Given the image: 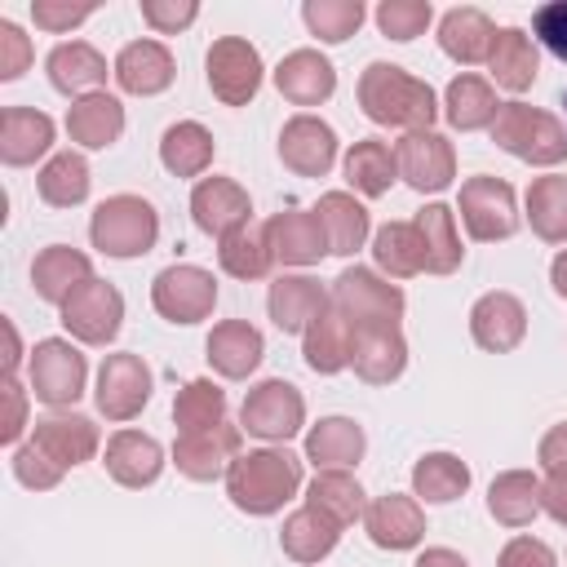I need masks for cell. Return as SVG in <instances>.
Here are the masks:
<instances>
[{
  "label": "cell",
  "instance_id": "6da1fadb",
  "mask_svg": "<svg viewBox=\"0 0 567 567\" xmlns=\"http://www.w3.org/2000/svg\"><path fill=\"white\" fill-rule=\"evenodd\" d=\"M363 115L381 128H403V133H421L434 124L439 115V97L425 80H416L412 71L394 66V62H368L354 89Z\"/></svg>",
  "mask_w": 567,
  "mask_h": 567
},
{
  "label": "cell",
  "instance_id": "7a4b0ae2",
  "mask_svg": "<svg viewBox=\"0 0 567 567\" xmlns=\"http://www.w3.org/2000/svg\"><path fill=\"white\" fill-rule=\"evenodd\" d=\"M301 487V456L288 447H252L239 452L226 470V496L239 514L270 518L279 514Z\"/></svg>",
  "mask_w": 567,
  "mask_h": 567
},
{
  "label": "cell",
  "instance_id": "3957f363",
  "mask_svg": "<svg viewBox=\"0 0 567 567\" xmlns=\"http://www.w3.org/2000/svg\"><path fill=\"white\" fill-rule=\"evenodd\" d=\"M492 142L505 155L536 164V168H554L567 159V124L540 106H527V102H501L496 124H492Z\"/></svg>",
  "mask_w": 567,
  "mask_h": 567
},
{
  "label": "cell",
  "instance_id": "277c9868",
  "mask_svg": "<svg viewBox=\"0 0 567 567\" xmlns=\"http://www.w3.org/2000/svg\"><path fill=\"white\" fill-rule=\"evenodd\" d=\"M89 239H93L97 252H106L115 261L146 257L155 248V239H159V213L142 195H111V199H102L93 208Z\"/></svg>",
  "mask_w": 567,
  "mask_h": 567
},
{
  "label": "cell",
  "instance_id": "5b68a950",
  "mask_svg": "<svg viewBox=\"0 0 567 567\" xmlns=\"http://www.w3.org/2000/svg\"><path fill=\"white\" fill-rule=\"evenodd\" d=\"M403 288L381 279L377 270L368 266H346L337 279H332V310L350 323V328H368V323H385V328H399L403 319Z\"/></svg>",
  "mask_w": 567,
  "mask_h": 567
},
{
  "label": "cell",
  "instance_id": "8992f818",
  "mask_svg": "<svg viewBox=\"0 0 567 567\" xmlns=\"http://www.w3.org/2000/svg\"><path fill=\"white\" fill-rule=\"evenodd\" d=\"M456 208H461L470 239H478V244H496V239H509L518 230V199H514V186L505 177H492V173L465 177Z\"/></svg>",
  "mask_w": 567,
  "mask_h": 567
},
{
  "label": "cell",
  "instance_id": "52a82bcc",
  "mask_svg": "<svg viewBox=\"0 0 567 567\" xmlns=\"http://www.w3.org/2000/svg\"><path fill=\"white\" fill-rule=\"evenodd\" d=\"M27 377H31V394L40 403L71 408L84 394L89 363H84V354L66 337H44V341H35V350L27 359Z\"/></svg>",
  "mask_w": 567,
  "mask_h": 567
},
{
  "label": "cell",
  "instance_id": "ba28073f",
  "mask_svg": "<svg viewBox=\"0 0 567 567\" xmlns=\"http://www.w3.org/2000/svg\"><path fill=\"white\" fill-rule=\"evenodd\" d=\"M239 425L266 443H288L301 425H306V399L292 381L284 377H270V381H257L244 403H239Z\"/></svg>",
  "mask_w": 567,
  "mask_h": 567
},
{
  "label": "cell",
  "instance_id": "9c48e42d",
  "mask_svg": "<svg viewBox=\"0 0 567 567\" xmlns=\"http://www.w3.org/2000/svg\"><path fill=\"white\" fill-rule=\"evenodd\" d=\"M204 75L221 106H248L261 89V53L244 35H221L204 53Z\"/></svg>",
  "mask_w": 567,
  "mask_h": 567
},
{
  "label": "cell",
  "instance_id": "30bf717a",
  "mask_svg": "<svg viewBox=\"0 0 567 567\" xmlns=\"http://www.w3.org/2000/svg\"><path fill=\"white\" fill-rule=\"evenodd\" d=\"M151 306L168 323H199L217 306V279H213V270L190 266V261L164 266L151 284Z\"/></svg>",
  "mask_w": 567,
  "mask_h": 567
},
{
  "label": "cell",
  "instance_id": "8fae6325",
  "mask_svg": "<svg viewBox=\"0 0 567 567\" xmlns=\"http://www.w3.org/2000/svg\"><path fill=\"white\" fill-rule=\"evenodd\" d=\"M120 323H124V297L115 284L97 275L62 301V328L84 346H111L120 337Z\"/></svg>",
  "mask_w": 567,
  "mask_h": 567
},
{
  "label": "cell",
  "instance_id": "7c38bea8",
  "mask_svg": "<svg viewBox=\"0 0 567 567\" xmlns=\"http://www.w3.org/2000/svg\"><path fill=\"white\" fill-rule=\"evenodd\" d=\"M151 390H155V377H151L146 359L133 354V350H120V354L102 359L93 403H97V412L106 421H133L151 403Z\"/></svg>",
  "mask_w": 567,
  "mask_h": 567
},
{
  "label": "cell",
  "instance_id": "4fadbf2b",
  "mask_svg": "<svg viewBox=\"0 0 567 567\" xmlns=\"http://www.w3.org/2000/svg\"><path fill=\"white\" fill-rule=\"evenodd\" d=\"M394 155H399V177H403L412 190H421V195H439V190H447L452 177H456V151H452V142H447L443 133H434V128L403 133L399 146H394Z\"/></svg>",
  "mask_w": 567,
  "mask_h": 567
},
{
  "label": "cell",
  "instance_id": "5bb4252c",
  "mask_svg": "<svg viewBox=\"0 0 567 567\" xmlns=\"http://www.w3.org/2000/svg\"><path fill=\"white\" fill-rule=\"evenodd\" d=\"M239 443H244V425H230V421L199 434H177L173 465L195 483H213V478H226V470L239 456Z\"/></svg>",
  "mask_w": 567,
  "mask_h": 567
},
{
  "label": "cell",
  "instance_id": "9a60e30c",
  "mask_svg": "<svg viewBox=\"0 0 567 567\" xmlns=\"http://www.w3.org/2000/svg\"><path fill=\"white\" fill-rule=\"evenodd\" d=\"M279 159L284 168H292L297 177H323L337 164V133L328 120L319 115H292L279 128Z\"/></svg>",
  "mask_w": 567,
  "mask_h": 567
},
{
  "label": "cell",
  "instance_id": "2e32d148",
  "mask_svg": "<svg viewBox=\"0 0 567 567\" xmlns=\"http://www.w3.org/2000/svg\"><path fill=\"white\" fill-rule=\"evenodd\" d=\"M190 217H195V226L204 230V235H213V239H226L230 230H239V226H248V217H252V199H248V190L235 182V177H199L195 182V190H190Z\"/></svg>",
  "mask_w": 567,
  "mask_h": 567
},
{
  "label": "cell",
  "instance_id": "e0dca14e",
  "mask_svg": "<svg viewBox=\"0 0 567 567\" xmlns=\"http://www.w3.org/2000/svg\"><path fill=\"white\" fill-rule=\"evenodd\" d=\"M350 368L368 385L399 381L403 368H408V341H403V332L399 328H385V323L350 328Z\"/></svg>",
  "mask_w": 567,
  "mask_h": 567
},
{
  "label": "cell",
  "instance_id": "ac0fdd59",
  "mask_svg": "<svg viewBox=\"0 0 567 567\" xmlns=\"http://www.w3.org/2000/svg\"><path fill=\"white\" fill-rule=\"evenodd\" d=\"M266 239L275 261L284 266H315L319 257H328V235L315 208H284L266 217Z\"/></svg>",
  "mask_w": 567,
  "mask_h": 567
},
{
  "label": "cell",
  "instance_id": "d6986e66",
  "mask_svg": "<svg viewBox=\"0 0 567 567\" xmlns=\"http://www.w3.org/2000/svg\"><path fill=\"white\" fill-rule=\"evenodd\" d=\"M470 337L492 354H509L527 337V310L514 292H483L470 306Z\"/></svg>",
  "mask_w": 567,
  "mask_h": 567
},
{
  "label": "cell",
  "instance_id": "ffe728a7",
  "mask_svg": "<svg viewBox=\"0 0 567 567\" xmlns=\"http://www.w3.org/2000/svg\"><path fill=\"white\" fill-rule=\"evenodd\" d=\"M328 306H332V292L310 275H279L270 284V292H266V310H270V323L279 332H301L306 337V328Z\"/></svg>",
  "mask_w": 567,
  "mask_h": 567
},
{
  "label": "cell",
  "instance_id": "44dd1931",
  "mask_svg": "<svg viewBox=\"0 0 567 567\" xmlns=\"http://www.w3.org/2000/svg\"><path fill=\"white\" fill-rule=\"evenodd\" d=\"M363 527H368V540L377 549H416L421 536H425V509H421L416 496L385 492L368 505Z\"/></svg>",
  "mask_w": 567,
  "mask_h": 567
},
{
  "label": "cell",
  "instance_id": "7402d4cb",
  "mask_svg": "<svg viewBox=\"0 0 567 567\" xmlns=\"http://www.w3.org/2000/svg\"><path fill=\"white\" fill-rule=\"evenodd\" d=\"M115 84L133 97H155L173 84L177 66H173V53L159 44V40H133L115 53V66H111Z\"/></svg>",
  "mask_w": 567,
  "mask_h": 567
},
{
  "label": "cell",
  "instance_id": "603a6c76",
  "mask_svg": "<svg viewBox=\"0 0 567 567\" xmlns=\"http://www.w3.org/2000/svg\"><path fill=\"white\" fill-rule=\"evenodd\" d=\"M204 354H208V363H213L217 377L244 381V377L257 372V363H261V354H266V341H261V332H257L248 319H221V323L208 332Z\"/></svg>",
  "mask_w": 567,
  "mask_h": 567
},
{
  "label": "cell",
  "instance_id": "cb8c5ba5",
  "mask_svg": "<svg viewBox=\"0 0 567 567\" xmlns=\"http://www.w3.org/2000/svg\"><path fill=\"white\" fill-rule=\"evenodd\" d=\"M275 89L292 106H319V102H328L337 93V66L319 49H292L275 66Z\"/></svg>",
  "mask_w": 567,
  "mask_h": 567
},
{
  "label": "cell",
  "instance_id": "d4e9b609",
  "mask_svg": "<svg viewBox=\"0 0 567 567\" xmlns=\"http://www.w3.org/2000/svg\"><path fill=\"white\" fill-rule=\"evenodd\" d=\"M89 279H93V261H89L80 248H71V244H49V248H40L35 261H31L35 297L49 301V306H58V310H62V301H66L80 284H89Z\"/></svg>",
  "mask_w": 567,
  "mask_h": 567
},
{
  "label": "cell",
  "instance_id": "484cf974",
  "mask_svg": "<svg viewBox=\"0 0 567 567\" xmlns=\"http://www.w3.org/2000/svg\"><path fill=\"white\" fill-rule=\"evenodd\" d=\"M31 443L40 452H49L62 470H71V465L93 461V452H97V425L89 416H80V412H49V416L35 421Z\"/></svg>",
  "mask_w": 567,
  "mask_h": 567
},
{
  "label": "cell",
  "instance_id": "4316f807",
  "mask_svg": "<svg viewBox=\"0 0 567 567\" xmlns=\"http://www.w3.org/2000/svg\"><path fill=\"white\" fill-rule=\"evenodd\" d=\"M106 474L120 487H151L164 470V447L142 430H115L106 439Z\"/></svg>",
  "mask_w": 567,
  "mask_h": 567
},
{
  "label": "cell",
  "instance_id": "83f0119b",
  "mask_svg": "<svg viewBox=\"0 0 567 567\" xmlns=\"http://www.w3.org/2000/svg\"><path fill=\"white\" fill-rule=\"evenodd\" d=\"M44 71H49V84L58 89V93H66V97H89V93H102V84H106V58L93 49V44H84V40H66V44H58L49 58H44Z\"/></svg>",
  "mask_w": 567,
  "mask_h": 567
},
{
  "label": "cell",
  "instance_id": "f1b7e54d",
  "mask_svg": "<svg viewBox=\"0 0 567 567\" xmlns=\"http://www.w3.org/2000/svg\"><path fill=\"white\" fill-rule=\"evenodd\" d=\"M53 120L35 106H4L0 111V159L9 168H27L35 164L49 146H53Z\"/></svg>",
  "mask_w": 567,
  "mask_h": 567
},
{
  "label": "cell",
  "instance_id": "f546056e",
  "mask_svg": "<svg viewBox=\"0 0 567 567\" xmlns=\"http://www.w3.org/2000/svg\"><path fill=\"white\" fill-rule=\"evenodd\" d=\"M492 40H496V27L483 9L474 4H456L439 18V49L461 62V66H474V62H487L492 53Z\"/></svg>",
  "mask_w": 567,
  "mask_h": 567
},
{
  "label": "cell",
  "instance_id": "4dcf8cb0",
  "mask_svg": "<svg viewBox=\"0 0 567 567\" xmlns=\"http://www.w3.org/2000/svg\"><path fill=\"white\" fill-rule=\"evenodd\" d=\"M66 133H71V142L84 146V151H106V146H115L120 133H124V106H120V97H111V93H89V97L71 102V106H66Z\"/></svg>",
  "mask_w": 567,
  "mask_h": 567
},
{
  "label": "cell",
  "instance_id": "1f68e13d",
  "mask_svg": "<svg viewBox=\"0 0 567 567\" xmlns=\"http://www.w3.org/2000/svg\"><path fill=\"white\" fill-rule=\"evenodd\" d=\"M487 66H492V80L509 93H527L540 75V53H536V40L523 31V27H501L496 40H492V53H487Z\"/></svg>",
  "mask_w": 567,
  "mask_h": 567
},
{
  "label": "cell",
  "instance_id": "d6a6232c",
  "mask_svg": "<svg viewBox=\"0 0 567 567\" xmlns=\"http://www.w3.org/2000/svg\"><path fill=\"white\" fill-rule=\"evenodd\" d=\"M363 425L350 416H323L306 434V461H315L319 470H350L363 461Z\"/></svg>",
  "mask_w": 567,
  "mask_h": 567
},
{
  "label": "cell",
  "instance_id": "836d02e7",
  "mask_svg": "<svg viewBox=\"0 0 567 567\" xmlns=\"http://www.w3.org/2000/svg\"><path fill=\"white\" fill-rule=\"evenodd\" d=\"M337 540H341V527H337L332 518H323L319 509H310V505L292 509V514L284 518V527H279L284 554H288L292 563H301V567L323 563V558L337 549Z\"/></svg>",
  "mask_w": 567,
  "mask_h": 567
},
{
  "label": "cell",
  "instance_id": "e575fe53",
  "mask_svg": "<svg viewBox=\"0 0 567 567\" xmlns=\"http://www.w3.org/2000/svg\"><path fill=\"white\" fill-rule=\"evenodd\" d=\"M306 505L319 509L323 518H332L341 532L368 514L363 487H359V478H354L350 470H319V474L310 478V487H306Z\"/></svg>",
  "mask_w": 567,
  "mask_h": 567
},
{
  "label": "cell",
  "instance_id": "d590c367",
  "mask_svg": "<svg viewBox=\"0 0 567 567\" xmlns=\"http://www.w3.org/2000/svg\"><path fill=\"white\" fill-rule=\"evenodd\" d=\"M487 514L501 527H527L540 514V478L532 470H501L487 487Z\"/></svg>",
  "mask_w": 567,
  "mask_h": 567
},
{
  "label": "cell",
  "instance_id": "8d00e7d4",
  "mask_svg": "<svg viewBox=\"0 0 567 567\" xmlns=\"http://www.w3.org/2000/svg\"><path fill=\"white\" fill-rule=\"evenodd\" d=\"M496 111H501L496 89H492L487 80L470 75V71L456 75V80L447 84V93H443V115H447V124H452L456 133L492 128V124H496Z\"/></svg>",
  "mask_w": 567,
  "mask_h": 567
},
{
  "label": "cell",
  "instance_id": "74e56055",
  "mask_svg": "<svg viewBox=\"0 0 567 567\" xmlns=\"http://www.w3.org/2000/svg\"><path fill=\"white\" fill-rule=\"evenodd\" d=\"M399 177V155L390 142L381 137H359L350 151H346V182L368 195V199H381Z\"/></svg>",
  "mask_w": 567,
  "mask_h": 567
},
{
  "label": "cell",
  "instance_id": "f35d334b",
  "mask_svg": "<svg viewBox=\"0 0 567 567\" xmlns=\"http://www.w3.org/2000/svg\"><path fill=\"white\" fill-rule=\"evenodd\" d=\"M315 213H319V221H323L328 252L350 257V252L363 248V239H368V208H363L350 190H328V195H319Z\"/></svg>",
  "mask_w": 567,
  "mask_h": 567
},
{
  "label": "cell",
  "instance_id": "ab89813d",
  "mask_svg": "<svg viewBox=\"0 0 567 567\" xmlns=\"http://www.w3.org/2000/svg\"><path fill=\"white\" fill-rule=\"evenodd\" d=\"M416 235H421V248H425V270L430 275H452L465 257L461 248V235H456V213L447 204H425L416 217H412Z\"/></svg>",
  "mask_w": 567,
  "mask_h": 567
},
{
  "label": "cell",
  "instance_id": "60d3db41",
  "mask_svg": "<svg viewBox=\"0 0 567 567\" xmlns=\"http://www.w3.org/2000/svg\"><path fill=\"white\" fill-rule=\"evenodd\" d=\"M159 164L173 177H199L213 164V133L199 120H177L159 137Z\"/></svg>",
  "mask_w": 567,
  "mask_h": 567
},
{
  "label": "cell",
  "instance_id": "b9f144b4",
  "mask_svg": "<svg viewBox=\"0 0 567 567\" xmlns=\"http://www.w3.org/2000/svg\"><path fill=\"white\" fill-rule=\"evenodd\" d=\"M217 261H221V270L230 279H244V284L266 279L270 266H275V252H270V239H266V221L261 226L248 221V226L230 230L226 239H217Z\"/></svg>",
  "mask_w": 567,
  "mask_h": 567
},
{
  "label": "cell",
  "instance_id": "7bdbcfd3",
  "mask_svg": "<svg viewBox=\"0 0 567 567\" xmlns=\"http://www.w3.org/2000/svg\"><path fill=\"white\" fill-rule=\"evenodd\" d=\"M301 354L306 368L319 377H337L341 368H350V323L328 306L301 337Z\"/></svg>",
  "mask_w": 567,
  "mask_h": 567
},
{
  "label": "cell",
  "instance_id": "ee69618b",
  "mask_svg": "<svg viewBox=\"0 0 567 567\" xmlns=\"http://www.w3.org/2000/svg\"><path fill=\"white\" fill-rule=\"evenodd\" d=\"M465 487H470V465L456 452H425L412 465V496H421L425 505H447L465 496Z\"/></svg>",
  "mask_w": 567,
  "mask_h": 567
},
{
  "label": "cell",
  "instance_id": "f6af8a7d",
  "mask_svg": "<svg viewBox=\"0 0 567 567\" xmlns=\"http://www.w3.org/2000/svg\"><path fill=\"white\" fill-rule=\"evenodd\" d=\"M89 159L80 151H58L40 173H35V190L49 208H75L89 199Z\"/></svg>",
  "mask_w": 567,
  "mask_h": 567
},
{
  "label": "cell",
  "instance_id": "bcb514c9",
  "mask_svg": "<svg viewBox=\"0 0 567 567\" xmlns=\"http://www.w3.org/2000/svg\"><path fill=\"white\" fill-rule=\"evenodd\" d=\"M372 261L385 270V279H412L425 270V248L412 221H385L372 235Z\"/></svg>",
  "mask_w": 567,
  "mask_h": 567
},
{
  "label": "cell",
  "instance_id": "7dc6e473",
  "mask_svg": "<svg viewBox=\"0 0 567 567\" xmlns=\"http://www.w3.org/2000/svg\"><path fill=\"white\" fill-rule=\"evenodd\" d=\"M173 421L182 434H199V430H213L226 421V390L208 377H195L177 390L173 399Z\"/></svg>",
  "mask_w": 567,
  "mask_h": 567
},
{
  "label": "cell",
  "instance_id": "c3c4849f",
  "mask_svg": "<svg viewBox=\"0 0 567 567\" xmlns=\"http://www.w3.org/2000/svg\"><path fill=\"white\" fill-rule=\"evenodd\" d=\"M527 221L545 244H567V177L549 173L527 186Z\"/></svg>",
  "mask_w": 567,
  "mask_h": 567
},
{
  "label": "cell",
  "instance_id": "681fc988",
  "mask_svg": "<svg viewBox=\"0 0 567 567\" xmlns=\"http://www.w3.org/2000/svg\"><path fill=\"white\" fill-rule=\"evenodd\" d=\"M368 9L363 0H306L301 4V22L310 27V35H319L323 44H341L363 27Z\"/></svg>",
  "mask_w": 567,
  "mask_h": 567
},
{
  "label": "cell",
  "instance_id": "f907efd6",
  "mask_svg": "<svg viewBox=\"0 0 567 567\" xmlns=\"http://www.w3.org/2000/svg\"><path fill=\"white\" fill-rule=\"evenodd\" d=\"M372 18H377V27H381V35H385V40L408 44V40L425 35V27H430L434 9H430V0H381Z\"/></svg>",
  "mask_w": 567,
  "mask_h": 567
},
{
  "label": "cell",
  "instance_id": "816d5d0a",
  "mask_svg": "<svg viewBox=\"0 0 567 567\" xmlns=\"http://www.w3.org/2000/svg\"><path fill=\"white\" fill-rule=\"evenodd\" d=\"M13 478L22 483V487H31V492H49V487H58L62 483V465L49 456V452H40L35 443H22V447H13Z\"/></svg>",
  "mask_w": 567,
  "mask_h": 567
},
{
  "label": "cell",
  "instance_id": "f5cc1de1",
  "mask_svg": "<svg viewBox=\"0 0 567 567\" xmlns=\"http://www.w3.org/2000/svg\"><path fill=\"white\" fill-rule=\"evenodd\" d=\"M199 18L195 0H142V22L159 35H177Z\"/></svg>",
  "mask_w": 567,
  "mask_h": 567
},
{
  "label": "cell",
  "instance_id": "db71d44e",
  "mask_svg": "<svg viewBox=\"0 0 567 567\" xmlns=\"http://www.w3.org/2000/svg\"><path fill=\"white\" fill-rule=\"evenodd\" d=\"M532 35L558 58L567 62V0H549L532 13Z\"/></svg>",
  "mask_w": 567,
  "mask_h": 567
},
{
  "label": "cell",
  "instance_id": "11a10c76",
  "mask_svg": "<svg viewBox=\"0 0 567 567\" xmlns=\"http://www.w3.org/2000/svg\"><path fill=\"white\" fill-rule=\"evenodd\" d=\"M31 18L40 31H71L84 18H93V4H71V0H31Z\"/></svg>",
  "mask_w": 567,
  "mask_h": 567
},
{
  "label": "cell",
  "instance_id": "9f6ffc18",
  "mask_svg": "<svg viewBox=\"0 0 567 567\" xmlns=\"http://www.w3.org/2000/svg\"><path fill=\"white\" fill-rule=\"evenodd\" d=\"M31 66V40L22 35V27L18 22H0V80L9 84V80H18L22 71Z\"/></svg>",
  "mask_w": 567,
  "mask_h": 567
},
{
  "label": "cell",
  "instance_id": "6f0895ef",
  "mask_svg": "<svg viewBox=\"0 0 567 567\" xmlns=\"http://www.w3.org/2000/svg\"><path fill=\"white\" fill-rule=\"evenodd\" d=\"M496 567H558V554L536 536H514L496 554Z\"/></svg>",
  "mask_w": 567,
  "mask_h": 567
},
{
  "label": "cell",
  "instance_id": "680465c9",
  "mask_svg": "<svg viewBox=\"0 0 567 567\" xmlns=\"http://www.w3.org/2000/svg\"><path fill=\"white\" fill-rule=\"evenodd\" d=\"M4 399H9V416H4V425H0V443H18V434H22V425H27V390L18 385V377H4Z\"/></svg>",
  "mask_w": 567,
  "mask_h": 567
},
{
  "label": "cell",
  "instance_id": "91938a15",
  "mask_svg": "<svg viewBox=\"0 0 567 567\" xmlns=\"http://www.w3.org/2000/svg\"><path fill=\"white\" fill-rule=\"evenodd\" d=\"M540 509L567 527V465L563 470H549V478L540 483Z\"/></svg>",
  "mask_w": 567,
  "mask_h": 567
},
{
  "label": "cell",
  "instance_id": "94428289",
  "mask_svg": "<svg viewBox=\"0 0 567 567\" xmlns=\"http://www.w3.org/2000/svg\"><path fill=\"white\" fill-rule=\"evenodd\" d=\"M536 461L545 465V474L567 465V421H558V425L545 430V439H540V447H536Z\"/></svg>",
  "mask_w": 567,
  "mask_h": 567
},
{
  "label": "cell",
  "instance_id": "6125c7cd",
  "mask_svg": "<svg viewBox=\"0 0 567 567\" xmlns=\"http://www.w3.org/2000/svg\"><path fill=\"white\" fill-rule=\"evenodd\" d=\"M416 567H470L456 549H447V545H434V549H425L421 558H416Z\"/></svg>",
  "mask_w": 567,
  "mask_h": 567
},
{
  "label": "cell",
  "instance_id": "be15d7a7",
  "mask_svg": "<svg viewBox=\"0 0 567 567\" xmlns=\"http://www.w3.org/2000/svg\"><path fill=\"white\" fill-rule=\"evenodd\" d=\"M549 284H554L558 297H567V248L554 257V266H549Z\"/></svg>",
  "mask_w": 567,
  "mask_h": 567
},
{
  "label": "cell",
  "instance_id": "e7e4bbea",
  "mask_svg": "<svg viewBox=\"0 0 567 567\" xmlns=\"http://www.w3.org/2000/svg\"><path fill=\"white\" fill-rule=\"evenodd\" d=\"M563 106H567V97H563Z\"/></svg>",
  "mask_w": 567,
  "mask_h": 567
}]
</instances>
